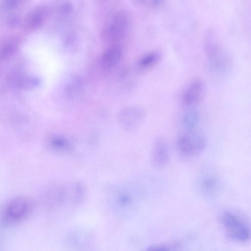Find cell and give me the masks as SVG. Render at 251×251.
<instances>
[{"instance_id":"cell-1","label":"cell","mask_w":251,"mask_h":251,"mask_svg":"<svg viewBox=\"0 0 251 251\" xmlns=\"http://www.w3.org/2000/svg\"><path fill=\"white\" fill-rule=\"evenodd\" d=\"M218 220L231 240L245 243L251 239V226L240 214L231 210H224L220 213Z\"/></svg>"},{"instance_id":"cell-2","label":"cell","mask_w":251,"mask_h":251,"mask_svg":"<svg viewBox=\"0 0 251 251\" xmlns=\"http://www.w3.org/2000/svg\"><path fill=\"white\" fill-rule=\"evenodd\" d=\"M206 57L212 72L219 76H224L232 68L233 61L227 51L217 41L210 38L206 43Z\"/></svg>"},{"instance_id":"cell-3","label":"cell","mask_w":251,"mask_h":251,"mask_svg":"<svg viewBox=\"0 0 251 251\" xmlns=\"http://www.w3.org/2000/svg\"><path fill=\"white\" fill-rule=\"evenodd\" d=\"M33 203L27 197L18 196L10 200L5 205L1 215L4 226H10L25 220L30 214Z\"/></svg>"},{"instance_id":"cell-4","label":"cell","mask_w":251,"mask_h":251,"mask_svg":"<svg viewBox=\"0 0 251 251\" xmlns=\"http://www.w3.org/2000/svg\"><path fill=\"white\" fill-rule=\"evenodd\" d=\"M206 145L205 134L196 129L185 131L180 134L176 141V148L178 153L185 158H193L200 155Z\"/></svg>"},{"instance_id":"cell-5","label":"cell","mask_w":251,"mask_h":251,"mask_svg":"<svg viewBox=\"0 0 251 251\" xmlns=\"http://www.w3.org/2000/svg\"><path fill=\"white\" fill-rule=\"evenodd\" d=\"M139 195L132 187L122 186L117 188L113 196V203L116 211L122 217H127L138 207Z\"/></svg>"},{"instance_id":"cell-6","label":"cell","mask_w":251,"mask_h":251,"mask_svg":"<svg viewBox=\"0 0 251 251\" xmlns=\"http://www.w3.org/2000/svg\"><path fill=\"white\" fill-rule=\"evenodd\" d=\"M146 117V111L142 107L133 105L121 108L117 113L116 119L122 130L132 132L140 127Z\"/></svg>"},{"instance_id":"cell-7","label":"cell","mask_w":251,"mask_h":251,"mask_svg":"<svg viewBox=\"0 0 251 251\" xmlns=\"http://www.w3.org/2000/svg\"><path fill=\"white\" fill-rule=\"evenodd\" d=\"M206 85L200 78H195L186 86L180 96V103L185 108H192L198 105L203 100Z\"/></svg>"},{"instance_id":"cell-8","label":"cell","mask_w":251,"mask_h":251,"mask_svg":"<svg viewBox=\"0 0 251 251\" xmlns=\"http://www.w3.org/2000/svg\"><path fill=\"white\" fill-rule=\"evenodd\" d=\"M127 24L128 19L125 13H116L103 28L101 34L102 39L109 42L119 40L124 35Z\"/></svg>"},{"instance_id":"cell-9","label":"cell","mask_w":251,"mask_h":251,"mask_svg":"<svg viewBox=\"0 0 251 251\" xmlns=\"http://www.w3.org/2000/svg\"><path fill=\"white\" fill-rule=\"evenodd\" d=\"M196 187L199 194L204 198L215 196L220 189V181L213 173L204 171L197 177Z\"/></svg>"},{"instance_id":"cell-10","label":"cell","mask_w":251,"mask_h":251,"mask_svg":"<svg viewBox=\"0 0 251 251\" xmlns=\"http://www.w3.org/2000/svg\"><path fill=\"white\" fill-rule=\"evenodd\" d=\"M170 159V151L167 140L163 137L158 136L154 139L152 148L151 161L155 168H164Z\"/></svg>"},{"instance_id":"cell-11","label":"cell","mask_w":251,"mask_h":251,"mask_svg":"<svg viewBox=\"0 0 251 251\" xmlns=\"http://www.w3.org/2000/svg\"><path fill=\"white\" fill-rule=\"evenodd\" d=\"M47 17V10L42 5L31 9L25 15L22 22V27L26 31H33L41 27Z\"/></svg>"},{"instance_id":"cell-12","label":"cell","mask_w":251,"mask_h":251,"mask_svg":"<svg viewBox=\"0 0 251 251\" xmlns=\"http://www.w3.org/2000/svg\"><path fill=\"white\" fill-rule=\"evenodd\" d=\"M123 56V50L118 45H112L108 47L103 52L100 58L102 68L106 71L115 67L121 61Z\"/></svg>"},{"instance_id":"cell-13","label":"cell","mask_w":251,"mask_h":251,"mask_svg":"<svg viewBox=\"0 0 251 251\" xmlns=\"http://www.w3.org/2000/svg\"><path fill=\"white\" fill-rule=\"evenodd\" d=\"M161 55L157 52H150L140 57L136 63V67L140 71H146L158 64Z\"/></svg>"},{"instance_id":"cell-14","label":"cell","mask_w":251,"mask_h":251,"mask_svg":"<svg viewBox=\"0 0 251 251\" xmlns=\"http://www.w3.org/2000/svg\"><path fill=\"white\" fill-rule=\"evenodd\" d=\"M200 121V114L198 111L191 110L183 116L182 124L185 131L197 129Z\"/></svg>"},{"instance_id":"cell-15","label":"cell","mask_w":251,"mask_h":251,"mask_svg":"<svg viewBox=\"0 0 251 251\" xmlns=\"http://www.w3.org/2000/svg\"><path fill=\"white\" fill-rule=\"evenodd\" d=\"M18 42L15 39L10 38L6 40L0 48V59L5 60L10 57L16 51Z\"/></svg>"},{"instance_id":"cell-16","label":"cell","mask_w":251,"mask_h":251,"mask_svg":"<svg viewBox=\"0 0 251 251\" xmlns=\"http://www.w3.org/2000/svg\"><path fill=\"white\" fill-rule=\"evenodd\" d=\"M50 145L54 150L67 151L71 149L69 142L61 137H54L50 140Z\"/></svg>"},{"instance_id":"cell-17","label":"cell","mask_w":251,"mask_h":251,"mask_svg":"<svg viewBox=\"0 0 251 251\" xmlns=\"http://www.w3.org/2000/svg\"><path fill=\"white\" fill-rule=\"evenodd\" d=\"M177 245L176 243L171 244H163L160 245H156L149 247L147 249L149 251H168L172 250L173 248H176Z\"/></svg>"},{"instance_id":"cell-18","label":"cell","mask_w":251,"mask_h":251,"mask_svg":"<svg viewBox=\"0 0 251 251\" xmlns=\"http://www.w3.org/2000/svg\"><path fill=\"white\" fill-rule=\"evenodd\" d=\"M73 6L69 2H64L59 6V12L60 14L66 16L70 14L73 11Z\"/></svg>"},{"instance_id":"cell-19","label":"cell","mask_w":251,"mask_h":251,"mask_svg":"<svg viewBox=\"0 0 251 251\" xmlns=\"http://www.w3.org/2000/svg\"><path fill=\"white\" fill-rule=\"evenodd\" d=\"M20 0H2V6L5 10H11L16 7Z\"/></svg>"}]
</instances>
